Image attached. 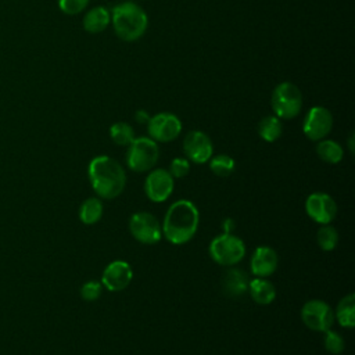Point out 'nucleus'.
Listing matches in <instances>:
<instances>
[{
    "label": "nucleus",
    "mask_w": 355,
    "mask_h": 355,
    "mask_svg": "<svg viewBox=\"0 0 355 355\" xmlns=\"http://www.w3.org/2000/svg\"><path fill=\"white\" fill-rule=\"evenodd\" d=\"M200 214L189 200H178L166 209L161 225L162 236L172 244H184L197 233Z\"/></svg>",
    "instance_id": "nucleus-1"
},
{
    "label": "nucleus",
    "mask_w": 355,
    "mask_h": 355,
    "mask_svg": "<svg viewBox=\"0 0 355 355\" xmlns=\"http://www.w3.org/2000/svg\"><path fill=\"white\" fill-rule=\"evenodd\" d=\"M87 175L93 190L101 198L111 200L118 197L126 184L125 169L108 155L94 157L89 164Z\"/></svg>",
    "instance_id": "nucleus-2"
},
{
    "label": "nucleus",
    "mask_w": 355,
    "mask_h": 355,
    "mask_svg": "<svg viewBox=\"0 0 355 355\" xmlns=\"http://www.w3.org/2000/svg\"><path fill=\"white\" fill-rule=\"evenodd\" d=\"M111 21L116 36L125 42L140 39L148 25L146 11L133 1L116 4L111 12Z\"/></svg>",
    "instance_id": "nucleus-3"
},
{
    "label": "nucleus",
    "mask_w": 355,
    "mask_h": 355,
    "mask_svg": "<svg viewBox=\"0 0 355 355\" xmlns=\"http://www.w3.org/2000/svg\"><path fill=\"white\" fill-rule=\"evenodd\" d=\"M270 104L279 119H293L302 108L301 90L291 82H282L275 87Z\"/></svg>",
    "instance_id": "nucleus-4"
},
{
    "label": "nucleus",
    "mask_w": 355,
    "mask_h": 355,
    "mask_svg": "<svg viewBox=\"0 0 355 355\" xmlns=\"http://www.w3.org/2000/svg\"><path fill=\"white\" fill-rule=\"evenodd\" d=\"M159 158L157 141L151 137H135L128 146L126 164L133 172H147L154 168Z\"/></svg>",
    "instance_id": "nucleus-5"
},
{
    "label": "nucleus",
    "mask_w": 355,
    "mask_h": 355,
    "mask_svg": "<svg viewBox=\"0 0 355 355\" xmlns=\"http://www.w3.org/2000/svg\"><path fill=\"white\" fill-rule=\"evenodd\" d=\"M209 255L219 265L234 266L244 258L245 244L232 233H222L211 241Z\"/></svg>",
    "instance_id": "nucleus-6"
},
{
    "label": "nucleus",
    "mask_w": 355,
    "mask_h": 355,
    "mask_svg": "<svg viewBox=\"0 0 355 355\" xmlns=\"http://www.w3.org/2000/svg\"><path fill=\"white\" fill-rule=\"evenodd\" d=\"M301 319L308 329L324 333L333 326L334 312L327 302L322 300H309L301 308Z\"/></svg>",
    "instance_id": "nucleus-7"
},
{
    "label": "nucleus",
    "mask_w": 355,
    "mask_h": 355,
    "mask_svg": "<svg viewBox=\"0 0 355 355\" xmlns=\"http://www.w3.org/2000/svg\"><path fill=\"white\" fill-rule=\"evenodd\" d=\"M132 236L143 244H155L162 239V229L158 219L150 212H136L129 219Z\"/></svg>",
    "instance_id": "nucleus-8"
},
{
    "label": "nucleus",
    "mask_w": 355,
    "mask_h": 355,
    "mask_svg": "<svg viewBox=\"0 0 355 355\" xmlns=\"http://www.w3.org/2000/svg\"><path fill=\"white\" fill-rule=\"evenodd\" d=\"M331 128L333 115L327 108L322 105L312 107L306 112L302 122V132L312 141H319L324 139L330 133Z\"/></svg>",
    "instance_id": "nucleus-9"
},
{
    "label": "nucleus",
    "mask_w": 355,
    "mask_h": 355,
    "mask_svg": "<svg viewBox=\"0 0 355 355\" xmlns=\"http://www.w3.org/2000/svg\"><path fill=\"white\" fill-rule=\"evenodd\" d=\"M147 130L154 141L168 143L180 135L182 122L175 114L159 112L154 116H150L147 122Z\"/></svg>",
    "instance_id": "nucleus-10"
},
{
    "label": "nucleus",
    "mask_w": 355,
    "mask_h": 355,
    "mask_svg": "<svg viewBox=\"0 0 355 355\" xmlns=\"http://www.w3.org/2000/svg\"><path fill=\"white\" fill-rule=\"evenodd\" d=\"M308 216L320 225L330 223L337 215V204L327 193H312L305 200Z\"/></svg>",
    "instance_id": "nucleus-11"
},
{
    "label": "nucleus",
    "mask_w": 355,
    "mask_h": 355,
    "mask_svg": "<svg viewBox=\"0 0 355 355\" xmlns=\"http://www.w3.org/2000/svg\"><path fill=\"white\" fill-rule=\"evenodd\" d=\"M183 151L187 159L196 164H205L212 157L214 146L208 135L201 130H191L183 140Z\"/></svg>",
    "instance_id": "nucleus-12"
},
{
    "label": "nucleus",
    "mask_w": 355,
    "mask_h": 355,
    "mask_svg": "<svg viewBox=\"0 0 355 355\" xmlns=\"http://www.w3.org/2000/svg\"><path fill=\"white\" fill-rule=\"evenodd\" d=\"M146 196L154 202H162L169 198L173 191V178L169 171L158 168L153 169L144 182Z\"/></svg>",
    "instance_id": "nucleus-13"
},
{
    "label": "nucleus",
    "mask_w": 355,
    "mask_h": 355,
    "mask_svg": "<svg viewBox=\"0 0 355 355\" xmlns=\"http://www.w3.org/2000/svg\"><path fill=\"white\" fill-rule=\"evenodd\" d=\"M133 272L128 262L116 259L108 263L101 276V284L108 291H121L132 282Z\"/></svg>",
    "instance_id": "nucleus-14"
},
{
    "label": "nucleus",
    "mask_w": 355,
    "mask_h": 355,
    "mask_svg": "<svg viewBox=\"0 0 355 355\" xmlns=\"http://www.w3.org/2000/svg\"><path fill=\"white\" fill-rule=\"evenodd\" d=\"M277 262L279 257L272 247L259 245L252 252L250 268L257 277H268L276 270Z\"/></svg>",
    "instance_id": "nucleus-15"
},
{
    "label": "nucleus",
    "mask_w": 355,
    "mask_h": 355,
    "mask_svg": "<svg viewBox=\"0 0 355 355\" xmlns=\"http://www.w3.org/2000/svg\"><path fill=\"white\" fill-rule=\"evenodd\" d=\"M250 277L248 275L240 269L232 266L227 269L222 277V288L226 295L229 297H240L245 291H248Z\"/></svg>",
    "instance_id": "nucleus-16"
},
{
    "label": "nucleus",
    "mask_w": 355,
    "mask_h": 355,
    "mask_svg": "<svg viewBox=\"0 0 355 355\" xmlns=\"http://www.w3.org/2000/svg\"><path fill=\"white\" fill-rule=\"evenodd\" d=\"M248 291L251 298L259 305H269L276 298V288L266 277H255L250 280Z\"/></svg>",
    "instance_id": "nucleus-17"
},
{
    "label": "nucleus",
    "mask_w": 355,
    "mask_h": 355,
    "mask_svg": "<svg viewBox=\"0 0 355 355\" xmlns=\"http://www.w3.org/2000/svg\"><path fill=\"white\" fill-rule=\"evenodd\" d=\"M111 22V14L105 7H94L83 17V28L89 33L103 32Z\"/></svg>",
    "instance_id": "nucleus-18"
},
{
    "label": "nucleus",
    "mask_w": 355,
    "mask_h": 355,
    "mask_svg": "<svg viewBox=\"0 0 355 355\" xmlns=\"http://www.w3.org/2000/svg\"><path fill=\"white\" fill-rule=\"evenodd\" d=\"M334 318L343 327L352 329L355 326V295L348 294L343 297L336 308Z\"/></svg>",
    "instance_id": "nucleus-19"
},
{
    "label": "nucleus",
    "mask_w": 355,
    "mask_h": 355,
    "mask_svg": "<svg viewBox=\"0 0 355 355\" xmlns=\"http://www.w3.org/2000/svg\"><path fill=\"white\" fill-rule=\"evenodd\" d=\"M316 153L319 158L327 164H338L344 157L343 147L337 141L329 139H322L318 141Z\"/></svg>",
    "instance_id": "nucleus-20"
},
{
    "label": "nucleus",
    "mask_w": 355,
    "mask_h": 355,
    "mask_svg": "<svg viewBox=\"0 0 355 355\" xmlns=\"http://www.w3.org/2000/svg\"><path fill=\"white\" fill-rule=\"evenodd\" d=\"M258 133L268 143L276 141L283 133L282 121L276 115L263 116L258 123Z\"/></svg>",
    "instance_id": "nucleus-21"
},
{
    "label": "nucleus",
    "mask_w": 355,
    "mask_h": 355,
    "mask_svg": "<svg viewBox=\"0 0 355 355\" xmlns=\"http://www.w3.org/2000/svg\"><path fill=\"white\" fill-rule=\"evenodd\" d=\"M103 216V202L97 197L86 198L79 208V219L85 225L97 223Z\"/></svg>",
    "instance_id": "nucleus-22"
},
{
    "label": "nucleus",
    "mask_w": 355,
    "mask_h": 355,
    "mask_svg": "<svg viewBox=\"0 0 355 355\" xmlns=\"http://www.w3.org/2000/svg\"><path fill=\"white\" fill-rule=\"evenodd\" d=\"M110 136L115 144L129 146L135 139V130L126 122H115L110 128Z\"/></svg>",
    "instance_id": "nucleus-23"
},
{
    "label": "nucleus",
    "mask_w": 355,
    "mask_h": 355,
    "mask_svg": "<svg viewBox=\"0 0 355 355\" xmlns=\"http://www.w3.org/2000/svg\"><path fill=\"white\" fill-rule=\"evenodd\" d=\"M318 245L323 251H333L338 243V232L331 225H322L316 233Z\"/></svg>",
    "instance_id": "nucleus-24"
},
{
    "label": "nucleus",
    "mask_w": 355,
    "mask_h": 355,
    "mask_svg": "<svg viewBox=\"0 0 355 355\" xmlns=\"http://www.w3.org/2000/svg\"><path fill=\"white\" fill-rule=\"evenodd\" d=\"M234 166H236L234 159L226 154H219V155L211 157V161H209L211 171L216 176H220V178L229 176L234 171Z\"/></svg>",
    "instance_id": "nucleus-25"
},
{
    "label": "nucleus",
    "mask_w": 355,
    "mask_h": 355,
    "mask_svg": "<svg viewBox=\"0 0 355 355\" xmlns=\"http://www.w3.org/2000/svg\"><path fill=\"white\" fill-rule=\"evenodd\" d=\"M323 344H324L326 351L333 354V355L341 354L344 351V347H345V343H344V338L341 337V334L337 333V331H333L330 329L324 331Z\"/></svg>",
    "instance_id": "nucleus-26"
},
{
    "label": "nucleus",
    "mask_w": 355,
    "mask_h": 355,
    "mask_svg": "<svg viewBox=\"0 0 355 355\" xmlns=\"http://www.w3.org/2000/svg\"><path fill=\"white\" fill-rule=\"evenodd\" d=\"M103 291V284L97 280H89L80 287V297L85 301H96Z\"/></svg>",
    "instance_id": "nucleus-27"
},
{
    "label": "nucleus",
    "mask_w": 355,
    "mask_h": 355,
    "mask_svg": "<svg viewBox=\"0 0 355 355\" xmlns=\"http://www.w3.org/2000/svg\"><path fill=\"white\" fill-rule=\"evenodd\" d=\"M89 1L90 0H58V7L64 14L76 15L89 6Z\"/></svg>",
    "instance_id": "nucleus-28"
},
{
    "label": "nucleus",
    "mask_w": 355,
    "mask_h": 355,
    "mask_svg": "<svg viewBox=\"0 0 355 355\" xmlns=\"http://www.w3.org/2000/svg\"><path fill=\"white\" fill-rule=\"evenodd\" d=\"M190 172V162L187 158H173L169 165V173L172 178H184Z\"/></svg>",
    "instance_id": "nucleus-29"
},
{
    "label": "nucleus",
    "mask_w": 355,
    "mask_h": 355,
    "mask_svg": "<svg viewBox=\"0 0 355 355\" xmlns=\"http://www.w3.org/2000/svg\"><path fill=\"white\" fill-rule=\"evenodd\" d=\"M135 119H136L137 123H147L148 119H150V115L147 114V111L139 110V111H136V114H135Z\"/></svg>",
    "instance_id": "nucleus-30"
},
{
    "label": "nucleus",
    "mask_w": 355,
    "mask_h": 355,
    "mask_svg": "<svg viewBox=\"0 0 355 355\" xmlns=\"http://www.w3.org/2000/svg\"><path fill=\"white\" fill-rule=\"evenodd\" d=\"M234 226H236V222H234L232 218H226V219L222 222L223 233H232V232L234 230Z\"/></svg>",
    "instance_id": "nucleus-31"
},
{
    "label": "nucleus",
    "mask_w": 355,
    "mask_h": 355,
    "mask_svg": "<svg viewBox=\"0 0 355 355\" xmlns=\"http://www.w3.org/2000/svg\"><path fill=\"white\" fill-rule=\"evenodd\" d=\"M348 146H349V151L354 153V135L349 136V139H348Z\"/></svg>",
    "instance_id": "nucleus-32"
}]
</instances>
